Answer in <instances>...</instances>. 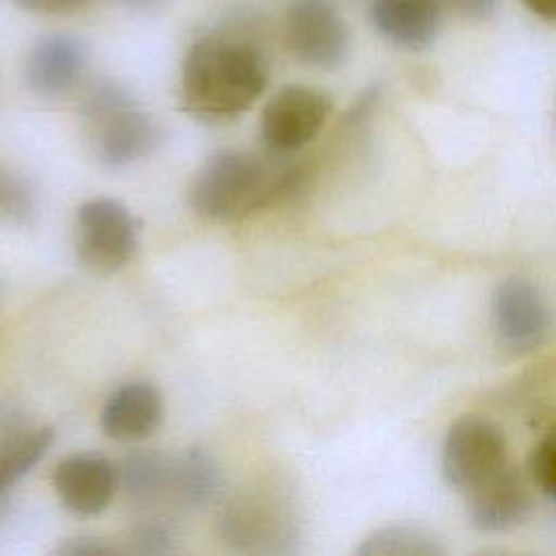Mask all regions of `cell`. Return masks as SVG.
Segmentation results:
<instances>
[{
    "instance_id": "obj_1",
    "label": "cell",
    "mask_w": 556,
    "mask_h": 556,
    "mask_svg": "<svg viewBox=\"0 0 556 556\" xmlns=\"http://www.w3.org/2000/svg\"><path fill=\"white\" fill-rule=\"evenodd\" d=\"M269 80L263 48L239 33L200 35L180 65L182 109L204 122H226L245 113Z\"/></svg>"
},
{
    "instance_id": "obj_2",
    "label": "cell",
    "mask_w": 556,
    "mask_h": 556,
    "mask_svg": "<svg viewBox=\"0 0 556 556\" xmlns=\"http://www.w3.org/2000/svg\"><path fill=\"white\" fill-rule=\"evenodd\" d=\"M304 172L298 165L250 150L213 152L189 187L191 208L213 222H235L265 208L300 189Z\"/></svg>"
},
{
    "instance_id": "obj_3",
    "label": "cell",
    "mask_w": 556,
    "mask_h": 556,
    "mask_svg": "<svg viewBox=\"0 0 556 556\" xmlns=\"http://www.w3.org/2000/svg\"><path fill=\"white\" fill-rule=\"evenodd\" d=\"M78 111L93 159L109 169L139 163L163 141L159 122L115 80L102 78L89 85Z\"/></svg>"
},
{
    "instance_id": "obj_4",
    "label": "cell",
    "mask_w": 556,
    "mask_h": 556,
    "mask_svg": "<svg viewBox=\"0 0 556 556\" xmlns=\"http://www.w3.org/2000/svg\"><path fill=\"white\" fill-rule=\"evenodd\" d=\"M139 248L132 213L113 198L85 200L74 217V252L93 274H113L128 265Z\"/></svg>"
},
{
    "instance_id": "obj_5",
    "label": "cell",
    "mask_w": 556,
    "mask_h": 556,
    "mask_svg": "<svg viewBox=\"0 0 556 556\" xmlns=\"http://www.w3.org/2000/svg\"><path fill=\"white\" fill-rule=\"evenodd\" d=\"M222 539L241 552H291L298 526L291 508L271 491L241 493L228 502L219 517Z\"/></svg>"
},
{
    "instance_id": "obj_6",
    "label": "cell",
    "mask_w": 556,
    "mask_h": 556,
    "mask_svg": "<svg viewBox=\"0 0 556 556\" xmlns=\"http://www.w3.org/2000/svg\"><path fill=\"white\" fill-rule=\"evenodd\" d=\"M282 37L289 54L315 70H337L350 54V26L330 0H291Z\"/></svg>"
},
{
    "instance_id": "obj_7",
    "label": "cell",
    "mask_w": 556,
    "mask_h": 556,
    "mask_svg": "<svg viewBox=\"0 0 556 556\" xmlns=\"http://www.w3.org/2000/svg\"><path fill=\"white\" fill-rule=\"evenodd\" d=\"M506 463V439L493 421L480 415H465L447 430L441 467L447 484L456 491H471Z\"/></svg>"
},
{
    "instance_id": "obj_8",
    "label": "cell",
    "mask_w": 556,
    "mask_h": 556,
    "mask_svg": "<svg viewBox=\"0 0 556 556\" xmlns=\"http://www.w3.org/2000/svg\"><path fill=\"white\" fill-rule=\"evenodd\" d=\"M330 111L332 102L324 91L287 85L263 109L261 139L271 154H293L319 135Z\"/></svg>"
},
{
    "instance_id": "obj_9",
    "label": "cell",
    "mask_w": 556,
    "mask_h": 556,
    "mask_svg": "<svg viewBox=\"0 0 556 556\" xmlns=\"http://www.w3.org/2000/svg\"><path fill=\"white\" fill-rule=\"evenodd\" d=\"M491 315L500 345L513 354L534 352L549 334V304L528 278L504 280L493 293Z\"/></svg>"
},
{
    "instance_id": "obj_10",
    "label": "cell",
    "mask_w": 556,
    "mask_h": 556,
    "mask_svg": "<svg viewBox=\"0 0 556 556\" xmlns=\"http://www.w3.org/2000/svg\"><path fill=\"white\" fill-rule=\"evenodd\" d=\"M52 486L65 510L76 517H93L113 502L119 471L113 460L98 452H78L54 467Z\"/></svg>"
},
{
    "instance_id": "obj_11",
    "label": "cell",
    "mask_w": 556,
    "mask_h": 556,
    "mask_svg": "<svg viewBox=\"0 0 556 556\" xmlns=\"http://www.w3.org/2000/svg\"><path fill=\"white\" fill-rule=\"evenodd\" d=\"M85 67L87 48L83 39L70 33H48L30 46L24 63V80L33 93L59 98L80 83Z\"/></svg>"
},
{
    "instance_id": "obj_12",
    "label": "cell",
    "mask_w": 556,
    "mask_h": 556,
    "mask_svg": "<svg viewBox=\"0 0 556 556\" xmlns=\"http://www.w3.org/2000/svg\"><path fill=\"white\" fill-rule=\"evenodd\" d=\"M471 523L482 532H504L519 526L532 510L523 476L510 463L465 493Z\"/></svg>"
},
{
    "instance_id": "obj_13",
    "label": "cell",
    "mask_w": 556,
    "mask_h": 556,
    "mask_svg": "<svg viewBox=\"0 0 556 556\" xmlns=\"http://www.w3.org/2000/svg\"><path fill=\"white\" fill-rule=\"evenodd\" d=\"M165 402L148 380H130L113 389L100 408L102 432L119 443H135L150 437L163 421Z\"/></svg>"
},
{
    "instance_id": "obj_14",
    "label": "cell",
    "mask_w": 556,
    "mask_h": 556,
    "mask_svg": "<svg viewBox=\"0 0 556 556\" xmlns=\"http://www.w3.org/2000/svg\"><path fill=\"white\" fill-rule=\"evenodd\" d=\"M443 11L441 0H374L371 24L393 46L419 52L439 37Z\"/></svg>"
},
{
    "instance_id": "obj_15",
    "label": "cell",
    "mask_w": 556,
    "mask_h": 556,
    "mask_svg": "<svg viewBox=\"0 0 556 556\" xmlns=\"http://www.w3.org/2000/svg\"><path fill=\"white\" fill-rule=\"evenodd\" d=\"M222 491V469L202 447H189L169 458V497L185 506H206Z\"/></svg>"
},
{
    "instance_id": "obj_16",
    "label": "cell",
    "mask_w": 556,
    "mask_h": 556,
    "mask_svg": "<svg viewBox=\"0 0 556 556\" xmlns=\"http://www.w3.org/2000/svg\"><path fill=\"white\" fill-rule=\"evenodd\" d=\"M52 441L50 426L17 428L0 437V500L46 456Z\"/></svg>"
},
{
    "instance_id": "obj_17",
    "label": "cell",
    "mask_w": 556,
    "mask_h": 556,
    "mask_svg": "<svg viewBox=\"0 0 556 556\" xmlns=\"http://www.w3.org/2000/svg\"><path fill=\"white\" fill-rule=\"evenodd\" d=\"M119 471V486L130 502L148 506L169 497V458L161 452L139 450L126 456Z\"/></svg>"
},
{
    "instance_id": "obj_18",
    "label": "cell",
    "mask_w": 556,
    "mask_h": 556,
    "mask_svg": "<svg viewBox=\"0 0 556 556\" xmlns=\"http://www.w3.org/2000/svg\"><path fill=\"white\" fill-rule=\"evenodd\" d=\"M443 552L445 547L434 532L410 523L382 526L356 547L358 556H439Z\"/></svg>"
},
{
    "instance_id": "obj_19",
    "label": "cell",
    "mask_w": 556,
    "mask_h": 556,
    "mask_svg": "<svg viewBox=\"0 0 556 556\" xmlns=\"http://www.w3.org/2000/svg\"><path fill=\"white\" fill-rule=\"evenodd\" d=\"M37 213L35 189L17 174L0 167V222L30 224Z\"/></svg>"
},
{
    "instance_id": "obj_20",
    "label": "cell",
    "mask_w": 556,
    "mask_h": 556,
    "mask_svg": "<svg viewBox=\"0 0 556 556\" xmlns=\"http://www.w3.org/2000/svg\"><path fill=\"white\" fill-rule=\"evenodd\" d=\"M130 552L132 554H169L174 552V534L163 521H143L130 534Z\"/></svg>"
},
{
    "instance_id": "obj_21",
    "label": "cell",
    "mask_w": 556,
    "mask_h": 556,
    "mask_svg": "<svg viewBox=\"0 0 556 556\" xmlns=\"http://www.w3.org/2000/svg\"><path fill=\"white\" fill-rule=\"evenodd\" d=\"M554 456H556V439L554 432H547L536 447L532 450L530 456V476L532 482L536 484V489L552 500L554 497Z\"/></svg>"
},
{
    "instance_id": "obj_22",
    "label": "cell",
    "mask_w": 556,
    "mask_h": 556,
    "mask_svg": "<svg viewBox=\"0 0 556 556\" xmlns=\"http://www.w3.org/2000/svg\"><path fill=\"white\" fill-rule=\"evenodd\" d=\"M61 556H113L119 554V549L98 536H72L65 539L56 549Z\"/></svg>"
},
{
    "instance_id": "obj_23",
    "label": "cell",
    "mask_w": 556,
    "mask_h": 556,
    "mask_svg": "<svg viewBox=\"0 0 556 556\" xmlns=\"http://www.w3.org/2000/svg\"><path fill=\"white\" fill-rule=\"evenodd\" d=\"M441 4L443 9H450L452 13H456L458 17L482 22L497 11L500 0H441Z\"/></svg>"
},
{
    "instance_id": "obj_24",
    "label": "cell",
    "mask_w": 556,
    "mask_h": 556,
    "mask_svg": "<svg viewBox=\"0 0 556 556\" xmlns=\"http://www.w3.org/2000/svg\"><path fill=\"white\" fill-rule=\"evenodd\" d=\"M20 9L37 15H65L80 7H85L89 0H13Z\"/></svg>"
},
{
    "instance_id": "obj_25",
    "label": "cell",
    "mask_w": 556,
    "mask_h": 556,
    "mask_svg": "<svg viewBox=\"0 0 556 556\" xmlns=\"http://www.w3.org/2000/svg\"><path fill=\"white\" fill-rule=\"evenodd\" d=\"M528 11H532L534 15H539L545 22H554L556 17V0H521Z\"/></svg>"
},
{
    "instance_id": "obj_26",
    "label": "cell",
    "mask_w": 556,
    "mask_h": 556,
    "mask_svg": "<svg viewBox=\"0 0 556 556\" xmlns=\"http://www.w3.org/2000/svg\"><path fill=\"white\" fill-rule=\"evenodd\" d=\"M122 4L130 7V9H139V11H150V9H156L161 7L165 0H119Z\"/></svg>"
}]
</instances>
